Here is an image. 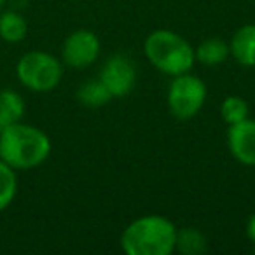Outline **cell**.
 I'll list each match as a JSON object with an SVG mask.
<instances>
[{"label": "cell", "instance_id": "1", "mask_svg": "<svg viewBox=\"0 0 255 255\" xmlns=\"http://www.w3.org/2000/svg\"><path fill=\"white\" fill-rule=\"evenodd\" d=\"M53 143L46 131L23 121L0 133V159L16 171H28L44 164L51 156Z\"/></svg>", "mask_w": 255, "mask_h": 255}, {"label": "cell", "instance_id": "2", "mask_svg": "<svg viewBox=\"0 0 255 255\" xmlns=\"http://www.w3.org/2000/svg\"><path fill=\"white\" fill-rule=\"evenodd\" d=\"M177 241V226L163 215H143L121 233V248L126 255H171Z\"/></svg>", "mask_w": 255, "mask_h": 255}, {"label": "cell", "instance_id": "3", "mask_svg": "<svg viewBox=\"0 0 255 255\" xmlns=\"http://www.w3.org/2000/svg\"><path fill=\"white\" fill-rule=\"evenodd\" d=\"M143 54L156 70L168 77L187 74L196 63L194 47L185 37L173 30L159 28L147 35Z\"/></svg>", "mask_w": 255, "mask_h": 255}, {"label": "cell", "instance_id": "4", "mask_svg": "<svg viewBox=\"0 0 255 255\" xmlns=\"http://www.w3.org/2000/svg\"><path fill=\"white\" fill-rule=\"evenodd\" d=\"M19 84L32 93H51L61 84L63 61L47 51H28L16 63Z\"/></svg>", "mask_w": 255, "mask_h": 255}, {"label": "cell", "instance_id": "5", "mask_svg": "<svg viewBox=\"0 0 255 255\" xmlns=\"http://www.w3.org/2000/svg\"><path fill=\"white\" fill-rule=\"evenodd\" d=\"M208 89L203 79L191 72L171 77L166 93V105L170 114L178 121H191L205 107Z\"/></svg>", "mask_w": 255, "mask_h": 255}, {"label": "cell", "instance_id": "6", "mask_svg": "<svg viewBox=\"0 0 255 255\" xmlns=\"http://www.w3.org/2000/svg\"><path fill=\"white\" fill-rule=\"evenodd\" d=\"M102 53V44L95 32L86 28H79L72 32L61 46V61L70 68H82L91 67L96 63Z\"/></svg>", "mask_w": 255, "mask_h": 255}, {"label": "cell", "instance_id": "7", "mask_svg": "<svg viewBox=\"0 0 255 255\" xmlns=\"http://www.w3.org/2000/svg\"><path fill=\"white\" fill-rule=\"evenodd\" d=\"M98 79L107 86L114 98H124L136 84V67L126 54H112L103 63Z\"/></svg>", "mask_w": 255, "mask_h": 255}, {"label": "cell", "instance_id": "8", "mask_svg": "<svg viewBox=\"0 0 255 255\" xmlns=\"http://www.w3.org/2000/svg\"><path fill=\"white\" fill-rule=\"evenodd\" d=\"M227 147L234 159L243 166H255V121L245 119L227 129Z\"/></svg>", "mask_w": 255, "mask_h": 255}, {"label": "cell", "instance_id": "9", "mask_svg": "<svg viewBox=\"0 0 255 255\" xmlns=\"http://www.w3.org/2000/svg\"><path fill=\"white\" fill-rule=\"evenodd\" d=\"M231 58L247 68L255 67V25L248 23L233 33L229 40Z\"/></svg>", "mask_w": 255, "mask_h": 255}, {"label": "cell", "instance_id": "10", "mask_svg": "<svg viewBox=\"0 0 255 255\" xmlns=\"http://www.w3.org/2000/svg\"><path fill=\"white\" fill-rule=\"evenodd\" d=\"M26 112V103L23 96L14 89H0V133L5 128L23 121Z\"/></svg>", "mask_w": 255, "mask_h": 255}, {"label": "cell", "instance_id": "11", "mask_svg": "<svg viewBox=\"0 0 255 255\" xmlns=\"http://www.w3.org/2000/svg\"><path fill=\"white\" fill-rule=\"evenodd\" d=\"M28 35V23L21 11H0V39L7 44H19Z\"/></svg>", "mask_w": 255, "mask_h": 255}, {"label": "cell", "instance_id": "12", "mask_svg": "<svg viewBox=\"0 0 255 255\" xmlns=\"http://www.w3.org/2000/svg\"><path fill=\"white\" fill-rule=\"evenodd\" d=\"M194 56L196 61H199L201 65L219 67L229 60V42L220 39V37H210V39L203 40L198 47H194Z\"/></svg>", "mask_w": 255, "mask_h": 255}, {"label": "cell", "instance_id": "13", "mask_svg": "<svg viewBox=\"0 0 255 255\" xmlns=\"http://www.w3.org/2000/svg\"><path fill=\"white\" fill-rule=\"evenodd\" d=\"M77 100L81 105L88 107V109H100V107L109 105V103L114 100V96L110 95L107 86L96 77V79L84 81L81 86H79Z\"/></svg>", "mask_w": 255, "mask_h": 255}, {"label": "cell", "instance_id": "14", "mask_svg": "<svg viewBox=\"0 0 255 255\" xmlns=\"http://www.w3.org/2000/svg\"><path fill=\"white\" fill-rule=\"evenodd\" d=\"M175 252L182 255H203L208 252V240L196 227H182L177 229Z\"/></svg>", "mask_w": 255, "mask_h": 255}, {"label": "cell", "instance_id": "15", "mask_svg": "<svg viewBox=\"0 0 255 255\" xmlns=\"http://www.w3.org/2000/svg\"><path fill=\"white\" fill-rule=\"evenodd\" d=\"M18 194V171L0 159V212L7 210Z\"/></svg>", "mask_w": 255, "mask_h": 255}, {"label": "cell", "instance_id": "16", "mask_svg": "<svg viewBox=\"0 0 255 255\" xmlns=\"http://www.w3.org/2000/svg\"><path fill=\"white\" fill-rule=\"evenodd\" d=\"M248 116H250V107H248L247 100L241 98V96H226L220 103V117L227 126L241 123V121L248 119Z\"/></svg>", "mask_w": 255, "mask_h": 255}, {"label": "cell", "instance_id": "17", "mask_svg": "<svg viewBox=\"0 0 255 255\" xmlns=\"http://www.w3.org/2000/svg\"><path fill=\"white\" fill-rule=\"evenodd\" d=\"M247 236H248V240L255 245V212L252 213L250 219H248V222H247Z\"/></svg>", "mask_w": 255, "mask_h": 255}, {"label": "cell", "instance_id": "18", "mask_svg": "<svg viewBox=\"0 0 255 255\" xmlns=\"http://www.w3.org/2000/svg\"><path fill=\"white\" fill-rule=\"evenodd\" d=\"M30 0H7V4L11 5V9H16V11H21V9L28 7Z\"/></svg>", "mask_w": 255, "mask_h": 255}, {"label": "cell", "instance_id": "19", "mask_svg": "<svg viewBox=\"0 0 255 255\" xmlns=\"http://www.w3.org/2000/svg\"><path fill=\"white\" fill-rule=\"evenodd\" d=\"M5 4H7V0H0V11H4Z\"/></svg>", "mask_w": 255, "mask_h": 255}]
</instances>
